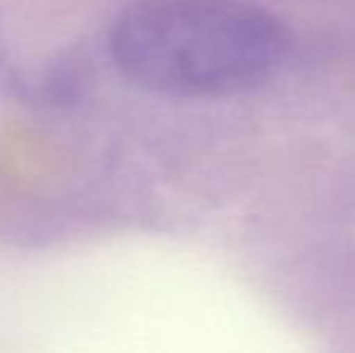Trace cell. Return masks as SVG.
Wrapping results in <instances>:
<instances>
[{"instance_id":"obj_1","label":"cell","mask_w":355,"mask_h":353,"mask_svg":"<svg viewBox=\"0 0 355 353\" xmlns=\"http://www.w3.org/2000/svg\"><path fill=\"white\" fill-rule=\"evenodd\" d=\"M285 27L249 0H133L116 17L109 51L133 83L167 97H227L283 66Z\"/></svg>"}]
</instances>
